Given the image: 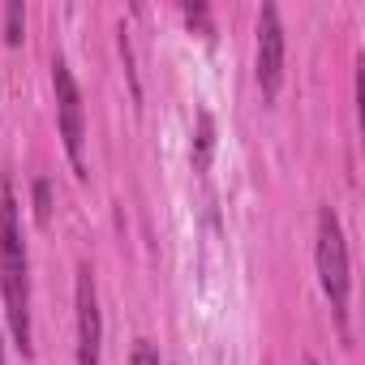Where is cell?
I'll use <instances>...</instances> for the list:
<instances>
[{
  "instance_id": "obj_7",
  "label": "cell",
  "mask_w": 365,
  "mask_h": 365,
  "mask_svg": "<svg viewBox=\"0 0 365 365\" xmlns=\"http://www.w3.org/2000/svg\"><path fill=\"white\" fill-rule=\"evenodd\" d=\"M22 39H26V9L18 5V0H9L5 5V43L18 48Z\"/></svg>"
},
{
  "instance_id": "obj_11",
  "label": "cell",
  "mask_w": 365,
  "mask_h": 365,
  "mask_svg": "<svg viewBox=\"0 0 365 365\" xmlns=\"http://www.w3.org/2000/svg\"><path fill=\"white\" fill-rule=\"evenodd\" d=\"M0 365H5V344H0Z\"/></svg>"
},
{
  "instance_id": "obj_8",
  "label": "cell",
  "mask_w": 365,
  "mask_h": 365,
  "mask_svg": "<svg viewBox=\"0 0 365 365\" xmlns=\"http://www.w3.org/2000/svg\"><path fill=\"white\" fill-rule=\"evenodd\" d=\"M35 220H39V228H48L52 224V180H35Z\"/></svg>"
},
{
  "instance_id": "obj_9",
  "label": "cell",
  "mask_w": 365,
  "mask_h": 365,
  "mask_svg": "<svg viewBox=\"0 0 365 365\" xmlns=\"http://www.w3.org/2000/svg\"><path fill=\"white\" fill-rule=\"evenodd\" d=\"M129 365H159V352H155L146 339H138V344H133V356H129Z\"/></svg>"
},
{
  "instance_id": "obj_4",
  "label": "cell",
  "mask_w": 365,
  "mask_h": 365,
  "mask_svg": "<svg viewBox=\"0 0 365 365\" xmlns=\"http://www.w3.org/2000/svg\"><path fill=\"white\" fill-rule=\"evenodd\" d=\"M279 82H284V26H279V9L262 5L258 9V86L267 103L279 95Z\"/></svg>"
},
{
  "instance_id": "obj_10",
  "label": "cell",
  "mask_w": 365,
  "mask_h": 365,
  "mask_svg": "<svg viewBox=\"0 0 365 365\" xmlns=\"http://www.w3.org/2000/svg\"><path fill=\"white\" fill-rule=\"evenodd\" d=\"M301 365H318V361H314V356H301Z\"/></svg>"
},
{
  "instance_id": "obj_6",
  "label": "cell",
  "mask_w": 365,
  "mask_h": 365,
  "mask_svg": "<svg viewBox=\"0 0 365 365\" xmlns=\"http://www.w3.org/2000/svg\"><path fill=\"white\" fill-rule=\"evenodd\" d=\"M211 150H215V120H211V112H202L198 116V138H194V168L198 172L211 163Z\"/></svg>"
},
{
  "instance_id": "obj_2",
  "label": "cell",
  "mask_w": 365,
  "mask_h": 365,
  "mask_svg": "<svg viewBox=\"0 0 365 365\" xmlns=\"http://www.w3.org/2000/svg\"><path fill=\"white\" fill-rule=\"evenodd\" d=\"M318 279H322V292H327L335 318L344 322V314H348V245H344L339 215L331 207L318 211Z\"/></svg>"
},
{
  "instance_id": "obj_5",
  "label": "cell",
  "mask_w": 365,
  "mask_h": 365,
  "mask_svg": "<svg viewBox=\"0 0 365 365\" xmlns=\"http://www.w3.org/2000/svg\"><path fill=\"white\" fill-rule=\"evenodd\" d=\"M99 344H103V318H99L95 275L91 267H78V365H99Z\"/></svg>"
},
{
  "instance_id": "obj_3",
  "label": "cell",
  "mask_w": 365,
  "mask_h": 365,
  "mask_svg": "<svg viewBox=\"0 0 365 365\" xmlns=\"http://www.w3.org/2000/svg\"><path fill=\"white\" fill-rule=\"evenodd\" d=\"M52 86H56V116H61V138H65V155L73 163L78 176H86V120H82V91L69 73L65 61L52 65Z\"/></svg>"
},
{
  "instance_id": "obj_1",
  "label": "cell",
  "mask_w": 365,
  "mask_h": 365,
  "mask_svg": "<svg viewBox=\"0 0 365 365\" xmlns=\"http://www.w3.org/2000/svg\"><path fill=\"white\" fill-rule=\"evenodd\" d=\"M0 288H5V314L22 356H31V279H26V245L18 224V194L0 190Z\"/></svg>"
}]
</instances>
